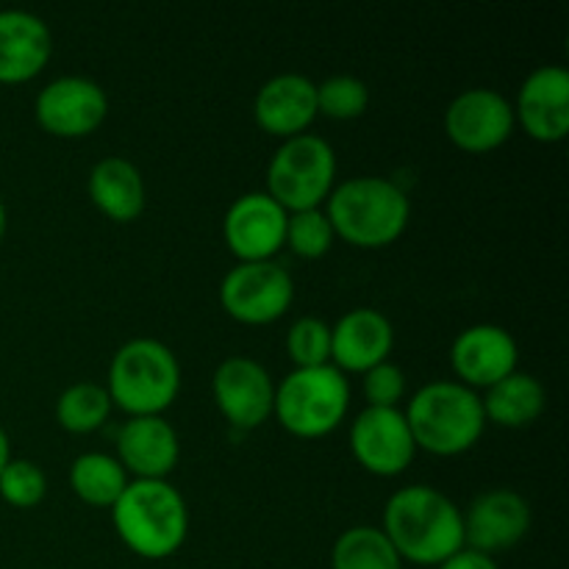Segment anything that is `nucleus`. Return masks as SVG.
I'll return each mask as SVG.
<instances>
[{"mask_svg":"<svg viewBox=\"0 0 569 569\" xmlns=\"http://www.w3.org/2000/svg\"><path fill=\"white\" fill-rule=\"evenodd\" d=\"M381 531L398 550L400 561L439 567L465 550V520L453 500L437 487H403L383 506Z\"/></svg>","mask_w":569,"mask_h":569,"instance_id":"nucleus-1","label":"nucleus"},{"mask_svg":"<svg viewBox=\"0 0 569 569\" xmlns=\"http://www.w3.org/2000/svg\"><path fill=\"white\" fill-rule=\"evenodd\" d=\"M333 233L361 250L398 242L411 220L409 194L381 176H356L333 187L326 200Z\"/></svg>","mask_w":569,"mask_h":569,"instance_id":"nucleus-2","label":"nucleus"},{"mask_svg":"<svg viewBox=\"0 0 569 569\" xmlns=\"http://www.w3.org/2000/svg\"><path fill=\"white\" fill-rule=\"evenodd\" d=\"M111 522L133 556L161 561L187 542L189 509L170 481H131L111 509Z\"/></svg>","mask_w":569,"mask_h":569,"instance_id":"nucleus-3","label":"nucleus"},{"mask_svg":"<svg viewBox=\"0 0 569 569\" xmlns=\"http://www.w3.org/2000/svg\"><path fill=\"white\" fill-rule=\"evenodd\" d=\"M403 415L417 450L442 459L476 448L487 428L481 395L459 381L426 383L417 389Z\"/></svg>","mask_w":569,"mask_h":569,"instance_id":"nucleus-4","label":"nucleus"},{"mask_svg":"<svg viewBox=\"0 0 569 569\" xmlns=\"http://www.w3.org/2000/svg\"><path fill=\"white\" fill-rule=\"evenodd\" d=\"M106 392L128 417H161L181 392V365L159 339H131L111 356Z\"/></svg>","mask_w":569,"mask_h":569,"instance_id":"nucleus-5","label":"nucleus"},{"mask_svg":"<svg viewBox=\"0 0 569 569\" xmlns=\"http://www.w3.org/2000/svg\"><path fill=\"white\" fill-rule=\"evenodd\" d=\"M350 409V383L333 365L292 370L276 387L272 415L298 439H322L337 431Z\"/></svg>","mask_w":569,"mask_h":569,"instance_id":"nucleus-6","label":"nucleus"},{"mask_svg":"<svg viewBox=\"0 0 569 569\" xmlns=\"http://www.w3.org/2000/svg\"><path fill=\"white\" fill-rule=\"evenodd\" d=\"M337 187V153L315 133L283 139L267 167V194L283 211L322 209Z\"/></svg>","mask_w":569,"mask_h":569,"instance_id":"nucleus-7","label":"nucleus"},{"mask_svg":"<svg viewBox=\"0 0 569 569\" xmlns=\"http://www.w3.org/2000/svg\"><path fill=\"white\" fill-rule=\"evenodd\" d=\"M220 303L242 326H270L295 303V281L278 261H244L222 278Z\"/></svg>","mask_w":569,"mask_h":569,"instance_id":"nucleus-8","label":"nucleus"},{"mask_svg":"<svg viewBox=\"0 0 569 569\" xmlns=\"http://www.w3.org/2000/svg\"><path fill=\"white\" fill-rule=\"evenodd\" d=\"M33 114L50 137L83 139L109 117V94L92 78L61 76L37 94Z\"/></svg>","mask_w":569,"mask_h":569,"instance_id":"nucleus-9","label":"nucleus"},{"mask_svg":"<svg viewBox=\"0 0 569 569\" xmlns=\"http://www.w3.org/2000/svg\"><path fill=\"white\" fill-rule=\"evenodd\" d=\"M515 128L511 100L489 87L465 89L445 111V133L465 153L481 156L503 148Z\"/></svg>","mask_w":569,"mask_h":569,"instance_id":"nucleus-10","label":"nucleus"},{"mask_svg":"<svg viewBox=\"0 0 569 569\" xmlns=\"http://www.w3.org/2000/svg\"><path fill=\"white\" fill-rule=\"evenodd\" d=\"M211 392L220 415L239 431H253L272 417L276 381L250 356H231L220 361L211 378Z\"/></svg>","mask_w":569,"mask_h":569,"instance_id":"nucleus-11","label":"nucleus"},{"mask_svg":"<svg viewBox=\"0 0 569 569\" xmlns=\"http://www.w3.org/2000/svg\"><path fill=\"white\" fill-rule=\"evenodd\" d=\"M350 450L353 459L378 478L403 476L417 456L403 411L372 406H367L350 426Z\"/></svg>","mask_w":569,"mask_h":569,"instance_id":"nucleus-12","label":"nucleus"},{"mask_svg":"<svg viewBox=\"0 0 569 569\" xmlns=\"http://www.w3.org/2000/svg\"><path fill=\"white\" fill-rule=\"evenodd\" d=\"M289 211H283L267 192H248L233 200L222 220V239L228 250L244 261H272L287 242Z\"/></svg>","mask_w":569,"mask_h":569,"instance_id":"nucleus-13","label":"nucleus"},{"mask_svg":"<svg viewBox=\"0 0 569 569\" xmlns=\"http://www.w3.org/2000/svg\"><path fill=\"white\" fill-rule=\"evenodd\" d=\"M520 348L517 339L495 322H478L465 328L450 345V367H453L459 383L478 392L495 387L498 381L517 372Z\"/></svg>","mask_w":569,"mask_h":569,"instance_id":"nucleus-14","label":"nucleus"},{"mask_svg":"<svg viewBox=\"0 0 569 569\" xmlns=\"http://www.w3.org/2000/svg\"><path fill=\"white\" fill-rule=\"evenodd\" d=\"M461 520L465 548L495 559V553L511 550L531 531V506L515 489H489L461 511Z\"/></svg>","mask_w":569,"mask_h":569,"instance_id":"nucleus-15","label":"nucleus"},{"mask_svg":"<svg viewBox=\"0 0 569 569\" xmlns=\"http://www.w3.org/2000/svg\"><path fill=\"white\" fill-rule=\"evenodd\" d=\"M515 122L542 144H556L569 133V72L559 64L533 70L517 92Z\"/></svg>","mask_w":569,"mask_h":569,"instance_id":"nucleus-16","label":"nucleus"},{"mask_svg":"<svg viewBox=\"0 0 569 569\" xmlns=\"http://www.w3.org/2000/svg\"><path fill=\"white\" fill-rule=\"evenodd\" d=\"M181 459L178 433L164 417H128L117 433V461L133 481H167Z\"/></svg>","mask_w":569,"mask_h":569,"instance_id":"nucleus-17","label":"nucleus"},{"mask_svg":"<svg viewBox=\"0 0 569 569\" xmlns=\"http://www.w3.org/2000/svg\"><path fill=\"white\" fill-rule=\"evenodd\" d=\"M395 348V328L378 309H353L331 326V365L339 372L365 376L389 361Z\"/></svg>","mask_w":569,"mask_h":569,"instance_id":"nucleus-18","label":"nucleus"},{"mask_svg":"<svg viewBox=\"0 0 569 569\" xmlns=\"http://www.w3.org/2000/svg\"><path fill=\"white\" fill-rule=\"evenodd\" d=\"M253 117L270 137H300L317 117V83L300 72L270 78L256 94Z\"/></svg>","mask_w":569,"mask_h":569,"instance_id":"nucleus-19","label":"nucleus"},{"mask_svg":"<svg viewBox=\"0 0 569 569\" xmlns=\"http://www.w3.org/2000/svg\"><path fill=\"white\" fill-rule=\"evenodd\" d=\"M53 33L42 17L22 9L0 11V83H26L48 67Z\"/></svg>","mask_w":569,"mask_h":569,"instance_id":"nucleus-20","label":"nucleus"},{"mask_svg":"<svg viewBox=\"0 0 569 569\" xmlns=\"http://www.w3.org/2000/svg\"><path fill=\"white\" fill-rule=\"evenodd\" d=\"M89 200L111 222H133L148 206L142 172L122 156H106L89 172Z\"/></svg>","mask_w":569,"mask_h":569,"instance_id":"nucleus-21","label":"nucleus"},{"mask_svg":"<svg viewBox=\"0 0 569 569\" xmlns=\"http://www.w3.org/2000/svg\"><path fill=\"white\" fill-rule=\"evenodd\" d=\"M481 406L487 422L517 431V428L533 426L542 417L545 406H548V392H545L539 378L517 370L495 387H489L483 392Z\"/></svg>","mask_w":569,"mask_h":569,"instance_id":"nucleus-22","label":"nucleus"},{"mask_svg":"<svg viewBox=\"0 0 569 569\" xmlns=\"http://www.w3.org/2000/svg\"><path fill=\"white\" fill-rule=\"evenodd\" d=\"M128 472L109 453H83L70 467V489L81 503L92 509H114L128 487Z\"/></svg>","mask_w":569,"mask_h":569,"instance_id":"nucleus-23","label":"nucleus"},{"mask_svg":"<svg viewBox=\"0 0 569 569\" xmlns=\"http://www.w3.org/2000/svg\"><path fill=\"white\" fill-rule=\"evenodd\" d=\"M331 569H403V561L381 528L356 526L333 542Z\"/></svg>","mask_w":569,"mask_h":569,"instance_id":"nucleus-24","label":"nucleus"},{"mask_svg":"<svg viewBox=\"0 0 569 569\" xmlns=\"http://www.w3.org/2000/svg\"><path fill=\"white\" fill-rule=\"evenodd\" d=\"M111 409L114 406H111L106 387L94 381H78L67 387L56 400V420L67 433L83 437V433L98 431L109 420Z\"/></svg>","mask_w":569,"mask_h":569,"instance_id":"nucleus-25","label":"nucleus"},{"mask_svg":"<svg viewBox=\"0 0 569 569\" xmlns=\"http://www.w3.org/2000/svg\"><path fill=\"white\" fill-rule=\"evenodd\" d=\"M370 106V87L356 76H331L317 83V114L328 120H359Z\"/></svg>","mask_w":569,"mask_h":569,"instance_id":"nucleus-26","label":"nucleus"},{"mask_svg":"<svg viewBox=\"0 0 569 569\" xmlns=\"http://www.w3.org/2000/svg\"><path fill=\"white\" fill-rule=\"evenodd\" d=\"M333 239H337V233H333L326 209L295 211L287 220V242H283V248L292 250L298 259L315 261L322 259L333 248Z\"/></svg>","mask_w":569,"mask_h":569,"instance_id":"nucleus-27","label":"nucleus"},{"mask_svg":"<svg viewBox=\"0 0 569 569\" xmlns=\"http://www.w3.org/2000/svg\"><path fill=\"white\" fill-rule=\"evenodd\" d=\"M287 353L295 370L331 365V326L320 317H300L287 331Z\"/></svg>","mask_w":569,"mask_h":569,"instance_id":"nucleus-28","label":"nucleus"},{"mask_svg":"<svg viewBox=\"0 0 569 569\" xmlns=\"http://www.w3.org/2000/svg\"><path fill=\"white\" fill-rule=\"evenodd\" d=\"M48 495V476L37 461L11 459L0 472V498L14 509H33Z\"/></svg>","mask_w":569,"mask_h":569,"instance_id":"nucleus-29","label":"nucleus"},{"mask_svg":"<svg viewBox=\"0 0 569 569\" xmlns=\"http://www.w3.org/2000/svg\"><path fill=\"white\" fill-rule=\"evenodd\" d=\"M361 389H365L367 406H372V409H398L400 400L406 398L409 383H406V372L398 365L383 361V365L365 372Z\"/></svg>","mask_w":569,"mask_h":569,"instance_id":"nucleus-30","label":"nucleus"},{"mask_svg":"<svg viewBox=\"0 0 569 569\" xmlns=\"http://www.w3.org/2000/svg\"><path fill=\"white\" fill-rule=\"evenodd\" d=\"M437 569H500L498 561L492 559V556H483L478 553V550H459L456 556H450L448 561H442Z\"/></svg>","mask_w":569,"mask_h":569,"instance_id":"nucleus-31","label":"nucleus"},{"mask_svg":"<svg viewBox=\"0 0 569 569\" xmlns=\"http://www.w3.org/2000/svg\"><path fill=\"white\" fill-rule=\"evenodd\" d=\"M9 461H11V442H9V433H6L3 426H0V472L6 470Z\"/></svg>","mask_w":569,"mask_h":569,"instance_id":"nucleus-32","label":"nucleus"},{"mask_svg":"<svg viewBox=\"0 0 569 569\" xmlns=\"http://www.w3.org/2000/svg\"><path fill=\"white\" fill-rule=\"evenodd\" d=\"M6 226H9V214H6V206L3 200H0V242H3L6 237Z\"/></svg>","mask_w":569,"mask_h":569,"instance_id":"nucleus-33","label":"nucleus"}]
</instances>
